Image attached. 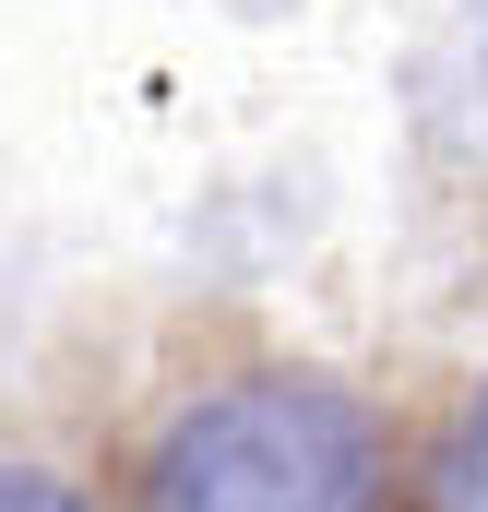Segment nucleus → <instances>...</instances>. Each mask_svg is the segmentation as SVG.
Masks as SVG:
<instances>
[{"mask_svg": "<svg viewBox=\"0 0 488 512\" xmlns=\"http://www.w3.org/2000/svg\"><path fill=\"white\" fill-rule=\"evenodd\" d=\"M369 501H381V441L358 393L298 382V370L203 393L143 465V512H369Z\"/></svg>", "mask_w": 488, "mask_h": 512, "instance_id": "obj_1", "label": "nucleus"}, {"mask_svg": "<svg viewBox=\"0 0 488 512\" xmlns=\"http://www.w3.org/2000/svg\"><path fill=\"white\" fill-rule=\"evenodd\" d=\"M429 512H488V393L465 405V429H453V453H441V501Z\"/></svg>", "mask_w": 488, "mask_h": 512, "instance_id": "obj_2", "label": "nucleus"}, {"mask_svg": "<svg viewBox=\"0 0 488 512\" xmlns=\"http://www.w3.org/2000/svg\"><path fill=\"white\" fill-rule=\"evenodd\" d=\"M0 512H72L60 477H24V465H0Z\"/></svg>", "mask_w": 488, "mask_h": 512, "instance_id": "obj_3", "label": "nucleus"}]
</instances>
